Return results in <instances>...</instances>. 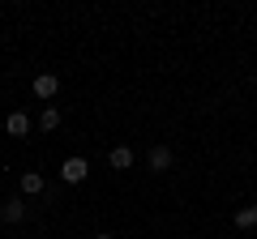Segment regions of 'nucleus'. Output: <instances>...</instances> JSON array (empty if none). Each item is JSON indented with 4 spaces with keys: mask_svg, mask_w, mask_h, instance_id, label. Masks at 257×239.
<instances>
[{
    "mask_svg": "<svg viewBox=\"0 0 257 239\" xmlns=\"http://www.w3.org/2000/svg\"><path fill=\"white\" fill-rule=\"evenodd\" d=\"M167 166H172V150L155 146V150H150V171H167Z\"/></svg>",
    "mask_w": 257,
    "mask_h": 239,
    "instance_id": "nucleus-6",
    "label": "nucleus"
},
{
    "mask_svg": "<svg viewBox=\"0 0 257 239\" xmlns=\"http://www.w3.org/2000/svg\"><path fill=\"white\" fill-rule=\"evenodd\" d=\"M0 218L5 222H22L26 218V196H9V201L0 205Z\"/></svg>",
    "mask_w": 257,
    "mask_h": 239,
    "instance_id": "nucleus-3",
    "label": "nucleus"
},
{
    "mask_svg": "<svg viewBox=\"0 0 257 239\" xmlns=\"http://www.w3.org/2000/svg\"><path fill=\"white\" fill-rule=\"evenodd\" d=\"M5 128H9V137H26L30 132V116L26 111H13V116L5 120Z\"/></svg>",
    "mask_w": 257,
    "mask_h": 239,
    "instance_id": "nucleus-5",
    "label": "nucleus"
},
{
    "mask_svg": "<svg viewBox=\"0 0 257 239\" xmlns=\"http://www.w3.org/2000/svg\"><path fill=\"white\" fill-rule=\"evenodd\" d=\"M47 188V180L39 171H22V196H39Z\"/></svg>",
    "mask_w": 257,
    "mask_h": 239,
    "instance_id": "nucleus-4",
    "label": "nucleus"
},
{
    "mask_svg": "<svg viewBox=\"0 0 257 239\" xmlns=\"http://www.w3.org/2000/svg\"><path fill=\"white\" fill-rule=\"evenodd\" d=\"M107 162L116 166V171H128V166H133V150H128V146H116V150H111V158H107Z\"/></svg>",
    "mask_w": 257,
    "mask_h": 239,
    "instance_id": "nucleus-7",
    "label": "nucleus"
},
{
    "mask_svg": "<svg viewBox=\"0 0 257 239\" xmlns=\"http://www.w3.org/2000/svg\"><path fill=\"white\" fill-rule=\"evenodd\" d=\"M86 175H90V162H86V158H64V166H60L64 184H82Z\"/></svg>",
    "mask_w": 257,
    "mask_h": 239,
    "instance_id": "nucleus-1",
    "label": "nucleus"
},
{
    "mask_svg": "<svg viewBox=\"0 0 257 239\" xmlns=\"http://www.w3.org/2000/svg\"><path fill=\"white\" fill-rule=\"evenodd\" d=\"M39 128H43V132H56V128H60V111H56V107H43V116H39Z\"/></svg>",
    "mask_w": 257,
    "mask_h": 239,
    "instance_id": "nucleus-9",
    "label": "nucleus"
},
{
    "mask_svg": "<svg viewBox=\"0 0 257 239\" xmlns=\"http://www.w3.org/2000/svg\"><path fill=\"white\" fill-rule=\"evenodd\" d=\"M236 226H240V230H253V226H257V205H244V210H236Z\"/></svg>",
    "mask_w": 257,
    "mask_h": 239,
    "instance_id": "nucleus-8",
    "label": "nucleus"
},
{
    "mask_svg": "<svg viewBox=\"0 0 257 239\" xmlns=\"http://www.w3.org/2000/svg\"><path fill=\"white\" fill-rule=\"evenodd\" d=\"M94 239H111V235H94Z\"/></svg>",
    "mask_w": 257,
    "mask_h": 239,
    "instance_id": "nucleus-10",
    "label": "nucleus"
},
{
    "mask_svg": "<svg viewBox=\"0 0 257 239\" xmlns=\"http://www.w3.org/2000/svg\"><path fill=\"white\" fill-rule=\"evenodd\" d=\"M56 94H60V77L39 73V77H35V98H56Z\"/></svg>",
    "mask_w": 257,
    "mask_h": 239,
    "instance_id": "nucleus-2",
    "label": "nucleus"
}]
</instances>
